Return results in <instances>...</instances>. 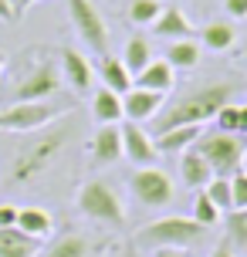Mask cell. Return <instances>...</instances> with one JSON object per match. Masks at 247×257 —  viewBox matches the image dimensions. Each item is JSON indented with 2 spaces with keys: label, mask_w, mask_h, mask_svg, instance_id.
Returning <instances> with one entry per match:
<instances>
[{
  "label": "cell",
  "mask_w": 247,
  "mask_h": 257,
  "mask_svg": "<svg viewBox=\"0 0 247 257\" xmlns=\"http://www.w3.org/2000/svg\"><path fill=\"white\" fill-rule=\"evenodd\" d=\"M237 85L234 81H210V85H200L190 95H183L176 105H169L166 112H159L153 118V132H166L173 125H203L220 112L227 102H234Z\"/></svg>",
  "instance_id": "obj_1"
},
{
  "label": "cell",
  "mask_w": 247,
  "mask_h": 257,
  "mask_svg": "<svg viewBox=\"0 0 247 257\" xmlns=\"http://www.w3.org/2000/svg\"><path fill=\"white\" fill-rule=\"evenodd\" d=\"M71 136H75V118H68L65 125H58V128H48L44 136H34V142H27L24 149H17V156L11 163V173H7V183L11 186H24L34 176H41L58 159V153L68 146Z\"/></svg>",
  "instance_id": "obj_2"
},
{
  "label": "cell",
  "mask_w": 247,
  "mask_h": 257,
  "mask_svg": "<svg viewBox=\"0 0 247 257\" xmlns=\"http://www.w3.org/2000/svg\"><path fill=\"white\" fill-rule=\"evenodd\" d=\"M207 237V227L196 223L193 217H159L153 223H146L136 230V244L143 247H180V250H190L193 244H200Z\"/></svg>",
  "instance_id": "obj_3"
},
{
  "label": "cell",
  "mask_w": 247,
  "mask_h": 257,
  "mask_svg": "<svg viewBox=\"0 0 247 257\" xmlns=\"http://www.w3.org/2000/svg\"><path fill=\"white\" fill-rule=\"evenodd\" d=\"M196 153L203 156L210 163V169L217 176H234L237 169H244V156H247V146L240 136H230V132H207L196 139Z\"/></svg>",
  "instance_id": "obj_4"
},
{
  "label": "cell",
  "mask_w": 247,
  "mask_h": 257,
  "mask_svg": "<svg viewBox=\"0 0 247 257\" xmlns=\"http://www.w3.org/2000/svg\"><path fill=\"white\" fill-rule=\"evenodd\" d=\"M78 210L85 213V217L105 223V227H126V206H122V200H118V193L102 180L81 183Z\"/></svg>",
  "instance_id": "obj_5"
},
{
  "label": "cell",
  "mask_w": 247,
  "mask_h": 257,
  "mask_svg": "<svg viewBox=\"0 0 247 257\" xmlns=\"http://www.w3.org/2000/svg\"><path fill=\"white\" fill-rule=\"evenodd\" d=\"M65 112V105L54 102H11L7 108H0V128L4 132H38Z\"/></svg>",
  "instance_id": "obj_6"
},
{
  "label": "cell",
  "mask_w": 247,
  "mask_h": 257,
  "mask_svg": "<svg viewBox=\"0 0 247 257\" xmlns=\"http://www.w3.org/2000/svg\"><path fill=\"white\" fill-rule=\"evenodd\" d=\"M68 17L91 54H108V24L95 7V0H68Z\"/></svg>",
  "instance_id": "obj_7"
},
{
  "label": "cell",
  "mask_w": 247,
  "mask_h": 257,
  "mask_svg": "<svg viewBox=\"0 0 247 257\" xmlns=\"http://www.w3.org/2000/svg\"><path fill=\"white\" fill-rule=\"evenodd\" d=\"M129 190H132V196H136L143 206H149V210H163V206H169L173 196H176L173 180L156 166H136L132 169Z\"/></svg>",
  "instance_id": "obj_8"
},
{
  "label": "cell",
  "mask_w": 247,
  "mask_h": 257,
  "mask_svg": "<svg viewBox=\"0 0 247 257\" xmlns=\"http://www.w3.org/2000/svg\"><path fill=\"white\" fill-rule=\"evenodd\" d=\"M58 88H61V75H58L54 61H41L34 71H27L17 81L14 102H48L51 95H58Z\"/></svg>",
  "instance_id": "obj_9"
},
{
  "label": "cell",
  "mask_w": 247,
  "mask_h": 257,
  "mask_svg": "<svg viewBox=\"0 0 247 257\" xmlns=\"http://www.w3.org/2000/svg\"><path fill=\"white\" fill-rule=\"evenodd\" d=\"M122 128V156L136 163V166H153L159 159V149H156V139H153V132H146L139 122H118Z\"/></svg>",
  "instance_id": "obj_10"
},
{
  "label": "cell",
  "mask_w": 247,
  "mask_h": 257,
  "mask_svg": "<svg viewBox=\"0 0 247 257\" xmlns=\"http://www.w3.org/2000/svg\"><path fill=\"white\" fill-rule=\"evenodd\" d=\"M88 156H91L95 166H112V163L122 159V128H118V122L95 128L91 146H88Z\"/></svg>",
  "instance_id": "obj_11"
},
{
  "label": "cell",
  "mask_w": 247,
  "mask_h": 257,
  "mask_svg": "<svg viewBox=\"0 0 247 257\" xmlns=\"http://www.w3.org/2000/svg\"><path fill=\"white\" fill-rule=\"evenodd\" d=\"M122 112H126L129 122H139V125H143V122H153V118L163 112V95L132 85V88L122 95Z\"/></svg>",
  "instance_id": "obj_12"
},
{
  "label": "cell",
  "mask_w": 247,
  "mask_h": 257,
  "mask_svg": "<svg viewBox=\"0 0 247 257\" xmlns=\"http://www.w3.org/2000/svg\"><path fill=\"white\" fill-rule=\"evenodd\" d=\"M61 75H65V81L78 91V95H88V88L95 85V81H91L95 71H91L88 58L78 54L75 48H61Z\"/></svg>",
  "instance_id": "obj_13"
},
{
  "label": "cell",
  "mask_w": 247,
  "mask_h": 257,
  "mask_svg": "<svg viewBox=\"0 0 247 257\" xmlns=\"http://www.w3.org/2000/svg\"><path fill=\"white\" fill-rule=\"evenodd\" d=\"M153 34L163 41H183V38H193V24H190V17L176 7V4H169L163 7L156 21H153Z\"/></svg>",
  "instance_id": "obj_14"
},
{
  "label": "cell",
  "mask_w": 247,
  "mask_h": 257,
  "mask_svg": "<svg viewBox=\"0 0 247 257\" xmlns=\"http://www.w3.org/2000/svg\"><path fill=\"white\" fill-rule=\"evenodd\" d=\"M180 176H183V183H186L190 190H203L217 173L210 169V163L203 159V156L196 153V146H190V149H183V156H180Z\"/></svg>",
  "instance_id": "obj_15"
},
{
  "label": "cell",
  "mask_w": 247,
  "mask_h": 257,
  "mask_svg": "<svg viewBox=\"0 0 247 257\" xmlns=\"http://www.w3.org/2000/svg\"><path fill=\"white\" fill-rule=\"evenodd\" d=\"M203 136V125H173L166 132H153V139H156V149L159 153H183V149H190L196 146V139Z\"/></svg>",
  "instance_id": "obj_16"
},
{
  "label": "cell",
  "mask_w": 247,
  "mask_h": 257,
  "mask_svg": "<svg viewBox=\"0 0 247 257\" xmlns=\"http://www.w3.org/2000/svg\"><path fill=\"white\" fill-rule=\"evenodd\" d=\"M173 71H176V68H169V61H149L139 75L132 78V85H136V88H146V91L166 95V91L176 85V75H173Z\"/></svg>",
  "instance_id": "obj_17"
},
{
  "label": "cell",
  "mask_w": 247,
  "mask_h": 257,
  "mask_svg": "<svg viewBox=\"0 0 247 257\" xmlns=\"http://www.w3.org/2000/svg\"><path fill=\"white\" fill-rule=\"evenodd\" d=\"M91 115L98 125H112V122H126V112H122V95H115L112 88H95L91 95Z\"/></svg>",
  "instance_id": "obj_18"
},
{
  "label": "cell",
  "mask_w": 247,
  "mask_h": 257,
  "mask_svg": "<svg viewBox=\"0 0 247 257\" xmlns=\"http://www.w3.org/2000/svg\"><path fill=\"white\" fill-rule=\"evenodd\" d=\"M41 250V240L17 227H0V257H34Z\"/></svg>",
  "instance_id": "obj_19"
},
{
  "label": "cell",
  "mask_w": 247,
  "mask_h": 257,
  "mask_svg": "<svg viewBox=\"0 0 247 257\" xmlns=\"http://www.w3.org/2000/svg\"><path fill=\"white\" fill-rule=\"evenodd\" d=\"M17 230L44 240V237H51V230H54V217L44 206H21V210H17Z\"/></svg>",
  "instance_id": "obj_20"
},
{
  "label": "cell",
  "mask_w": 247,
  "mask_h": 257,
  "mask_svg": "<svg viewBox=\"0 0 247 257\" xmlns=\"http://www.w3.org/2000/svg\"><path fill=\"white\" fill-rule=\"evenodd\" d=\"M98 75H102V85L112 88L115 95H126V91L132 88V75H129V68L122 64V58L102 54V58H98Z\"/></svg>",
  "instance_id": "obj_21"
},
{
  "label": "cell",
  "mask_w": 247,
  "mask_h": 257,
  "mask_svg": "<svg viewBox=\"0 0 247 257\" xmlns=\"http://www.w3.org/2000/svg\"><path fill=\"white\" fill-rule=\"evenodd\" d=\"M237 41V31L230 21H210V24L200 27V44L210 48V51H230Z\"/></svg>",
  "instance_id": "obj_22"
},
{
  "label": "cell",
  "mask_w": 247,
  "mask_h": 257,
  "mask_svg": "<svg viewBox=\"0 0 247 257\" xmlns=\"http://www.w3.org/2000/svg\"><path fill=\"white\" fill-rule=\"evenodd\" d=\"M166 61H169V68H183V71H190V68H196V64H200V44H196L193 38L169 41Z\"/></svg>",
  "instance_id": "obj_23"
},
{
  "label": "cell",
  "mask_w": 247,
  "mask_h": 257,
  "mask_svg": "<svg viewBox=\"0 0 247 257\" xmlns=\"http://www.w3.org/2000/svg\"><path fill=\"white\" fill-rule=\"evenodd\" d=\"M149 61H153V51H149V41H146L143 34H136V38L126 41V48H122V64L129 68L132 78L139 75V71H143Z\"/></svg>",
  "instance_id": "obj_24"
},
{
  "label": "cell",
  "mask_w": 247,
  "mask_h": 257,
  "mask_svg": "<svg viewBox=\"0 0 247 257\" xmlns=\"http://www.w3.org/2000/svg\"><path fill=\"white\" fill-rule=\"evenodd\" d=\"M88 254H91V244L81 233H65L44 250V257H88Z\"/></svg>",
  "instance_id": "obj_25"
},
{
  "label": "cell",
  "mask_w": 247,
  "mask_h": 257,
  "mask_svg": "<svg viewBox=\"0 0 247 257\" xmlns=\"http://www.w3.org/2000/svg\"><path fill=\"white\" fill-rule=\"evenodd\" d=\"M159 14H163V0H129V21L136 27H153Z\"/></svg>",
  "instance_id": "obj_26"
},
{
  "label": "cell",
  "mask_w": 247,
  "mask_h": 257,
  "mask_svg": "<svg viewBox=\"0 0 247 257\" xmlns=\"http://www.w3.org/2000/svg\"><path fill=\"white\" fill-rule=\"evenodd\" d=\"M203 193L213 200V206H217L220 213H230V210H234V196H230V176H213V180L203 186Z\"/></svg>",
  "instance_id": "obj_27"
},
{
  "label": "cell",
  "mask_w": 247,
  "mask_h": 257,
  "mask_svg": "<svg viewBox=\"0 0 247 257\" xmlns=\"http://www.w3.org/2000/svg\"><path fill=\"white\" fill-rule=\"evenodd\" d=\"M220 217H223V213L213 206V200H210L207 193H203V190L196 193V196H193V220H196V223H203V227L210 230L213 223H220Z\"/></svg>",
  "instance_id": "obj_28"
},
{
  "label": "cell",
  "mask_w": 247,
  "mask_h": 257,
  "mask_svg": "<svg viewBox=\"0 0 247 257\" xmlns=\"http://www.w3.org/2000/svg\"><path fill=\"white\" fill-rule=\"evenodd\" d=\"M227 237H230V244L247 247V210H230L227 213Z\"/></svg>",
  "instance_id": "obj_29"
},
{
  "label": "cell",
  "mask_w": 247,
  "mask_h": 257,
  "mask_svg": "<svg viewBox=\"0 0 247 257\" xmlns=\"http://www.w3.org/2000/svg\"><path fill=\"white\" fill-rule=\"evenodd\" d=\"M213 122H217V128L220 132H230V136H237V125H240V105H234V102H227L213 115Z\"/></svg>",
  "instance_id": "obj_30"
},
{
  "label": "cell",
  "mask_w": 247,
  "mask_h": 257,
  "mask_svg": "<svg viewBox=\"0 0 247 257\" xmlns=\"http://www.w3.org/2000/svg\"><path fill=\"white\" fill-rule=\"evenodd\" d=\"M230 196H234V210H247V173L237 169L230 176Z\"/></svg>",
  "instance_id": "obj_31"
},
{
  "label": "cell",
  "mask_w": 247,
  "mask_h": 257,
  "mask_svg": "<svg viewBox=\"0 0 247 257\" xmlns=\"http://www.w3.org/2000/svg\"><path fill=\"white\" fill-rule=\"evenodd\" d=\"M223 11L230 14L234 21H244L247 17V0H223Z\"/></svg>",
  "instance_id": "obj_32"
},
{
  "label": "cell",
  "mask_w": 247,
  "mask_h": 257,
  "mask_svg": "<svg viewBox=\"0 0 247 257\" xmlns=\"http://www.w3.org/2000/svg\"><path fill=\"white\" fill-rule=\"evenodd\" d=\"M17 210H21V206L0 203V227H17Z\"/></svg>",
  "instance_id": "obj_33"
},
{
  "label": "cell",
  "mask_w": 247,
  "mask_h": 257,
  "mask_svg": "<svg viewBox=\"0 0 247 257\" xmlns=\"http://www.w3.org/2000/svg\"><path fill=\"white\" fill-rule=\"evenodd\" d=\"M153 257H193V254L180 250V247H159V250H153Z\"/></svg>",
  "instance_id": "obj_34"
},
{
  "label": "cell",
  "mask_w": 247,
  "mask_h": 257,
  "mask_svg": "<svg viewBox=\"0 0 247 257\" xmlns=\"http://www.w3.org/2000/svg\"><path fill=\"white\" fill-rule=\"evenodd\" d=\"M210 257H237L234 254V244H230V240H227V244H217L213 250H210Z\"/></svg>",
  "instance_id": "obj_35"
},
{
  "label": "cell",
  "mask_w": 247,
  "mask_h": 257,
  "mask_svg": "<svg viewBox=\"0 0 247 257\" xmlns=\"http://www.w3.org/2000/svg\"><path fill=\"white\" fill-rule=\"evenodd\" d=\"M14 0H0V21H14Z\"/></svg>",
  "instance_id": "obj_36"
},
{
  "label": "cell",
  "mask_w": 247,
  "mask_h": 257,
  "mask_svg": "<svg viewBox=\"0 0 247 257\" xmlns=\"http://www.w3.org/2000/svg\"><path fill=\"white\" fill-rule=\"evenodd\" d=\"M34 4H41V0H14V14L21 17V14H27L31 7H34Z\"/></svg>",
  "instance_id": "obj_37"
},
{
  "label": "cell",
  "mask_w": 247,
  "mask_h": 257,
  "mask_svg": "<svg viewBox=\"0 0 247 257\" xmlns=\"http://www.w3.org/2000/svg\"><path fill=\"white\" fill-rule=\"evenodd\" d=\"M237 136H247V105H240V125H237Z\"/></svg>",
  "instance_id": "obj_38"
},
{
  "label": "cell",
  "mask_w": 247,
  "mask_h": 257,
  "mask_svg": "<svg viewBox=\"0 0 247 257\" xmlns=\"http://www.w3.org/2000/svg\"><path fill=\"white\" fill-rule=\"evenodd\" d=\"M122 257H139V250H136V247H129V250H126Z\"/></svg>",
  "instance_id": "obj_39"
},
{
  "label": "cell",
  "mask_w": 247,
  "mask_h": 257,
  "mask_svg": "<svg viewBox=\"0 0 247 257\" xmlns=\"http://www.w3.org/2000/svg\"><path fill=\"white\" fill-rule=\"evenodd\" d=\"M0 71H4V51H0Z\"/></svg>",
  "instance_id": "obj_40"
},
{
  "label": "cell",
  "mask_w": 247,
  "mask_h": 257,
  "mask_svg": "<svg viewBox=\"0 0 247 257\" xmlns=\"http://www.w3.org/2000/svg\"><path fill=\"white\" fill-rule=\"evenodd\" d=\"M244 173H247V163H244Z\"/></svg>",
  "instance_id": "obj_41"
}]
</instances>
